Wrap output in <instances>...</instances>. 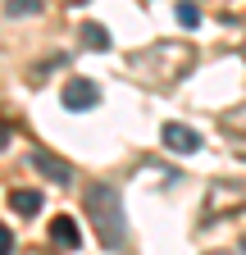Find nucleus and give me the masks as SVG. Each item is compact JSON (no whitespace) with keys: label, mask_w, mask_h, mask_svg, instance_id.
Returning <instances> with one entry per match:
<instances>
[{"label":"nucleus","mask_w":246,"mask_h":255,"mask_svg":"<svg viewBox=\"0 0 246 255\" xmlns=\"http://www.w3.org/2000/svg\"><path fill=\"white\" fill-rule=\"evenodd\" d=\"M87 219H91L96 242H101L105 251H119L123 242H128V214H123L119 187H110V182L87 187Z\"/></svg>","instance_id":"1"},{"label":"nucleus","mask_w":246,"mask_h":255,"mask_svg":"<svg viewBox=\"0 0 246 255\" xmlns=\"http://www.w3.org/2000/svg\"><path fill=\"white\" fill-rule=\"evenodd\" d=\"M233 210H246V187H237V182H214L210 196H205V214L210 219H224Z\"/></svg>","instance_id":"2"},{"label":"nucleus","mask_w":246,"mask_h":255,"mask_svg":"<svg viewBox=\"0 0 246 255\" xmlns=\"http://www.w3.org/2000/svg\"><path fill=\"white\" fill-rule=\"evenodd\" d=\"M91 105H101V87L91 82V78H69V82H64V110L82 114V110H91Z\"/></svg>","instance_id":"3"},{"label":"nucleus","mask_w":246,"mask_h":255,"mask_svg":"<svg viewBox=\"0 0 246 255\" xmlns=\"http://www.w3.org/2000/svg\"><path fill=\"white\" fill-rule=\"evenodd\" d=\"M160 137H164V146L178 150V155H196V150H201V132H196V128H187V123H164Z\"/></svg>","instance_id":"4"},{"label":"nucleus","mask_w":246,"mask_h":255,"mask_svg":"<svg viewBox=\"0 0 246 255\" xmlns=\"http://www.w3.org/2000/svg\"><path fill=\"white\" fill-rule=\"evenodd\" d=\"M32 169L41 173V178H50V182H73V164L69 159H59V155H50V150H32Z\"/></svg>","instance_id":"5"},{"label":"nucleus","mask_w":246,"mask_h":255,"mask_svg":"<svg viewBox=\"0 0 246 255\" xmlns=\"http://www.w3.org/2000/svg\"><path fill=\"white\" fill-rule=\"evenodd\" d=\"M9 210L23 214V219L41 214V191H37V187H14V191H9Z\"/></svg>","instance_id":"6"},{"label":"nucleus","mask_w":246,"mask_h":255,"mask_svg":"<svg viewBox=\"0 0 246 255\" xmlns=\"http://www.w3.org/2000/svg\"><path fill=\"white\" fill-rule=\"evenodd\" d=\"M50 242H55V246H64V251H78L82 233H78V223H73L69 214H59V219L50 223Z\"/></svg>","instance_id":"7"},{"label":"nucleus","mask_w":246,"mask_h":255,"mask_svg":"<svg viewBox=\"0 0 246 255\" xmlns=\"http://www.w3.org/2000/svg\"><path fill=\"white\" fill-rule=\"evenodd\" d=\"M82 41H87L91 50H110V32H105L101 23H82Z\"/></svg>","instance_id":"8"},{"label":"nucleus","mask_w":246,"mask_h":255,"mask_svg":"<svg viewBox=\"0 0 246 255\" xmlns=\"http://www.w3.org/2000/svg\"><path fill=\"white\" fill-rule=\"evenodd\" d=\"M178 23H182V27H196V23H201V9L192 5V0H182V5H178Z\"/></svg>","instance_id":"9"},{"label":"nucleus","mask_w":246,"mask_h":255,"mask_svg":"<svg viewBox=\"0 0 246 255\" xmlns=\"http://www.w3.org/2000/svg\"><path fill=\"white\" fill-rule=\"evenodd\" d=\"M9 14L18 18V14H37V5H32V0H9Z\"/></svg>","instance_id":"10"},{"label":"nucleus","mask_w":246,"mask_h":255,"mask_svg":"<svg viewBox=\"0 0 246 255\" xmlns=\"http://www.w3.org/2000/svg\"><path fill=\"white\" fill-rule=\"evenodd\" d=\"M0 255H14V233L0 228Z\"/></svg>","instance_id":"11"},{"label":"nucleus","mask_w":246,"mask_h":255,"mask_svg":"<svg viewBox=\"0 0 246 255\" xmlns=\"http://www.w3.org/2000/svg\"><path fill=\"white\" fill-rule=\"evenodd\" d=\"M9 146V128H0V150H5Z\"/></svg>","instance_id":"12"},{"label":"nucleus","mask_w":246,"mask_h":255,"mask_svg":"<svg viewBox=\"0 0 246 255\" xmlns=\"http://www.w3.org/2000/svg\"><path fill=\"white\" fill-rule=\"evenodd\" d=\"M242 255H246V237H242Z\"/></svg>","instance_id":"13"}]
</instances>
